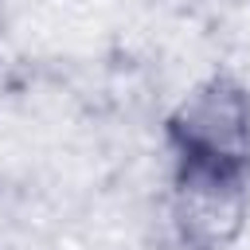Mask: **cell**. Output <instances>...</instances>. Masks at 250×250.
<instances>
[{
  "label": "cell",
  "instance_id": "1",
  "mask_svg": "<svg viewBox=\"0 0 250 250\" xmlns=\"http://www.w3.org/2000/svg\"><path fill=\"white\" fill-rule=\"evenodd\" d=\"M164 145L176 164L250 172V86L227 70L191 82L164 117Z\"/></svg>",
  "mask_w": 250,
  "mask_h": 250
},
{
  "label": "cell",
  "instance_id": "2",
  "mask_svg": "<svg viewBox=\"0 0 250 250\" xmlns=\"http://www.w3.org/2000/svg\"><path fill=\"white\" fill-rule=\"evenodd\" d=\"M164 219L180 250H234L250 230V172L172 160Z\"/></svg>",
  "mask_w": 250,
  "mask_h": 250
}]
</instances>
